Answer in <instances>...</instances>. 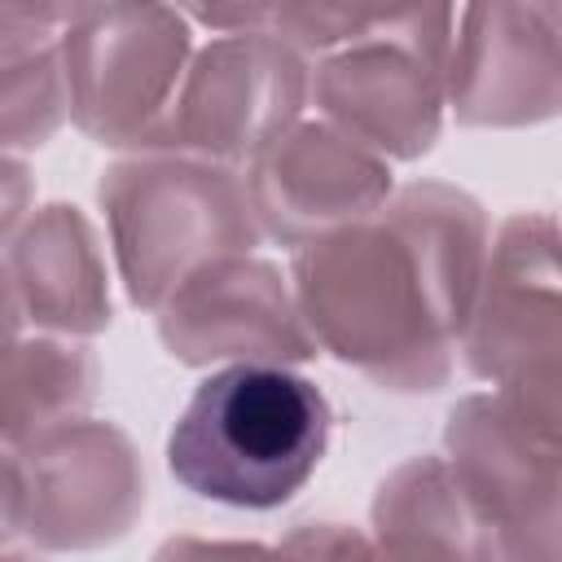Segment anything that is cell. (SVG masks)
Listing matches in <instances>:
<instances>
[{
  "mask_svg": "<svg viewBox=\"0 0 562 562\" xmlns=\"http://www.w3.org/2000/svg\"><path fill=\"white\" fill-rule=\"evenodd\" d=\"M487 241V215L465 189L408 184L294 250V303L316 347L382 391H439L457 369Z\"/></svg>",
  "mask_w": 562,
  "mask_h": 562,
  "instance_id": "obj_1",
  "label": "cell"
},
{
  "mask_svg": "<svg viewBox=\"0 0 562 562\" xmlns=\"http://www.w3.org/2000/svg\"><path fill=\"white\" fill-rule=\"evenodd\" d=\"M457 9H268V31L299 57L321 53L307 79L316 105L369 154L422 158L439 136L443 66Z\"/></svg>",
  "mask_w": 562,
  "mask_h": 562,
  "instance_id": "obj_2",
  "label": "cell"
},
{
  "mask_svg": "<svg viewBox=\"0 0 562 562\" xmlns=\"http://www.w3.org/2000/svg\"><path fill=\"white\" fill-rule=\"evenodd\" d=\"M334 439L329 395L285 364H224L193 386L171 435V479L228 509H277L321 470Z\"/></svg>",
  "mask_w": 562,
  "mask_h": 562,
  "instance_id": "obj_3",
  "label": "cell"
},
{
  "mask_svg": "<svg viewBox=\"0 0 562 562\" xmlns=\"http://www.w3.org/2000/svg\"><path fill=\"white\" fill-rule=\"evenodd\" d=\"M101 206L127 299L149 312L206 263L259 241L246 180L233 167L184 154L114 162L101 180Z\"/></svg>",
  "mask_w": 562,
  "mask_h": 562,
  "instance_id": "obj_4",
  "label": "cell"
},
{
  "mask_svg": "<svg viewBox=\"0 0 562 562\" xmlns=\"http://www.w3.org/2000/svg\"><path fill=\"white\" fill-rule=\"evenodd\" d=\"M66 105L97 145L145 149L189 70L193 31L180 9H70L61 35Z\"/></svg>",
  "mask_w": 562,
  "mask_h": 562,
  "instance_id": "obj_5",
  "label": "cell"
},
{
  "mask_svg": "<svg viewBox=\"0 0 562 562\" xmlns=\"http://www.w3.org/2000/svg\"><path fill=\"white\" fill-rule=\"evenodd\" d=\"M307 101L303 57L263 26L220 31L184 70L154 140V154H184L220 167L255 162L281 140Z\"/></svg>",
  "mask_w": 562,
  "mask_h": 562,
  "instance_id": "obj_6",
  "label": "cell"
},
{
  "mask_svg": "<svg viewBox=\"0 0 562 562\" xmlns=\"http://www.w3.org/2000/svg\"><path fill=\"white\" fill-rule=\"evenodd\" d=\"M558 228L553 215L522 211L487 241L461 356L474 378L496 386V395H509L540 417H558Z\"/></svg>",
  "mask_w": 562,
  "mask_h": 562,
  "instance_id": "obj_7",
  "label": "cell"
},
{
  "mask_svg": "<svg viewBox=\"0 0 562 562\" xmlns=\"http://www.w3.org/2000/svg\"><path fill=\"white\" fill-rule=\"evenodd\" d=\"M448 470L492 531L496 562H558V417L509 395H465L448 417Z\"/></svg>",
  "mask_w": 562,
  "mask_h": 562,
  "instance_id": "obj_8",
  "label": "cell"
},
{
  "mask_svg": "<svg viewBox=\"0 0 562 562\" xmlns=\"http://www.w3.org/2000/svg\"><path fill=\"white\" fill-rule=\"evenodd\" d=\"M22 522L40 549H101L132 531L145 509V470L114 422L79 417L18 452Z\"/></svg>",
  "mask_w": 562,
  "mask_h": 562,
  "instance_id": "obj_9",
  "label": "cell"
},
{
  "mask_svg": "<svg viewBox=\"0 0 562 562\" xmlns=\"http://www.w3.org/2000/svg\"><path fill=\"white\" fill-rule=\"evenodd\" d=\"M158 338L180 364H285L321 351L277 263L246 255L193 272L158 307Z\"/></svg>",
  "mask_w": 562,
  "mask_h": 562,
  "instance_id": "obj_10",
  "label": "cell"
},
{
  "mask_svg": "<svg viewBox=\"0 0 562 562\" xmlns=\"http://www.w3.org/2000/svg\"><path fill=\"white\" fill-rule=\"evenodd\" d=\"M443 105L465 127H522L558 114V4L452 13Z\"/></svg>",
  "mask_w": 562,
  "mask_h": 562,
  "instance_id": "obj_11",
  "label": "cell"
},
{
  "mask_svg": "<svg viewBox=\"0 0 562 562\" xmlns=\"http://www.w3.org/2000/svg\"><path fill=\"white\" fill-rule=\"evenodd\" d=\"M259 233L307 246L391 198V167L334 123H299L255 158L246 180Z\"/></svg>",
  "mask_w": 562,
  "mask_h": 562,
  "instance_id": "obj_12",
  "label": "cell"
},
{
  "mask_svg": "<svg viewBox=\"0 0 562 562\" xmlns=\"http://www.w3.org/2000/svg\"><path fill=\"white\" fill-rule=\"evenodd\" d=\"M4 268L26 321L61 334H97L110 325L105 259L79 206H44L18 233Z\"/></svg>",
  "mask_w": 562,
  "mask_h": 562,
  "instance_id": "obj_13",
  "label": "cell"
},
{
  "mask_svg": "<svg viewBox=\"0 0 562 562\" xmlns=\"http://www.w3.org/2000/svg\"><path fill=\"white\" fill-rule=\"evenodd\" d=\"M378 562H496V544L443 457L395 465L373 501Z\"/></svg>",
  "mask_w": 562,
  "mask_h": 562,
  "instance_id": "obj_14",
  "label": "cell"
},
{
  "mask_svg": "<svg viewBox=\"0 0 562 562\" xmlns=\"http://www.w3.org/2000/svg\"><path fill=\"white\" fill-rule=\"evenodd\" d=\"M101 364L88 342L26 338L0 356V443L22 448L66 422H79L97 400Z\"/></svg>",
  "mask_w": 562,
  "mask_h": 562,
  "instance_id": "obj_15",
  "label": "cell"
},
{
  "mask_svg": "<svg viewBox=\"0 0 562 562\" xmlns=\"http://www.w3.org/2000/svg\"><path fill=\"white\" fill-rule=\"evenodd\" d=\"M66 75L57 40L0 57V154L40 149L66 119Z\"/></svg>",
  "mask_w": 562,
  "mask_h": 562,
  "instance_id": "obj_16",
  "label": "cell"
},
{
  "mask_svg": "<svg viewBox=\"0 0 562 562\" xmlns=\"http://www.w3.org/2000/svg\"><path fill=\"white\" fill-rule=\"evenodd\" d=\"M268 562H378L369 536L347 522H307L268 553Z\"/></svg>",
  "mask_w": 562,
  "mask_h": 562,
  "instance_id": "obj_17",
  "label": "cell"
},
{
  "mask_svg": "<svg viewBox=\"0 0 562 562\" xmlns=\"http://www.w3.org/2000/svg\"><path fill=\"white\" fill-rule=\"evenodd\" d=\"M70 9H18V4H0V57L13 53H31L44 48L61 35Z\"/></svg>",
  "mask_w": 562,
  "mask_h": 562,
  "instance_id": "obj_18",
  "label": "cell"
},
{
  "mask_svg": "<svg viewBox=\"0 0 562 562\" xmlns=\"http://www.w3.org/2000/svg\"><path fill=\"white\" fill-rule=\"evenodd\" d=\"M154 562H268L263 544H246V540H198V536H180L167 540Z\"/></svg>",
  "mask_w": 562,
  "mask_h": 562,
  "instance_id": "obj_19",
  "label": "cell"
},
{
  "mask_svg": "<svg viewBox=\"0 0 562 562\" xmlns=\"http://www.w3.org/2000/svg\"><path fill=\"white\" fill-rule=\"evenodd\" d=\"M26 202H31V176H26V167L0 154V241H4V237L13 233V224L22 220Z\"/></svg>",
  "mask_w": 562,
  "mask_h": 562,
  "instance_id": "obj_20",
  "label": "cell"
},
{
  "mask_svg": "<svg viewBox=\"0 0 562 562\" xmlns=\"http://www.w3.org/2000/svg\"><path fill=\"white\" fill-rule=\"evenodd\" d=\"M18 522H22V474H18V457L0 452V540L18 531Z\"/></svg>",
  "mask_w": 562,
  "mask_h": 562,
  "instance_id": "obj_21",
  "label": "cell"
},
{
  "mask_svg": "<svg viewBox=\"0 0 562 562\" xmlns=\"http://www.w3.org/2000/svg\"><path fill=\"white\" fill-rule=\"evenodd\" d=\"M18 325H22V303H18V290L9 281V268L0 263V356H4V347L18 342Z\"/></svg>",
  "mask_w": 562,
  "mask_h": 562,
  "instance_id": "obj_22",
  "label": "cell"
},
{
  "mask_svg": "<svg viewBox=\"0 0 562 562\" xmlns=\"http://www.w3.org/2000/svg\"><path fill=\"white\" fill-rule=\"evenodd\" d=\"M0 562H35V558H26V553H9V549H0Z\"/></svg>",
  "mask_w": 562,
  "mask_h": 562,
  "instance_id": "obj_23",
  "label": "cell"
}]
</instances>
